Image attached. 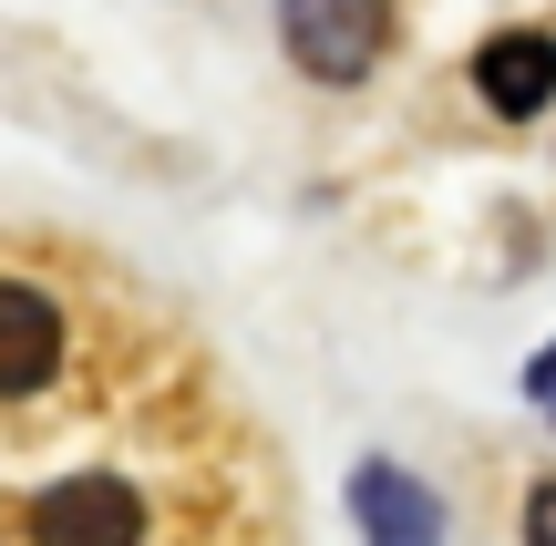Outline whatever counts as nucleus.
I'll return each instance as SVG.
<instances>
[{
  "instance_id": "1",
  "label": "nucleus",
  "mask_w": 556,
  "mask_h": 546,
  "mask_svg": "<svg viewBox=\"0 0 556 546\" xmlns=\"http://www.w3.org/2000/svg\"><path fill=\"white\" fill-rule=\"evenodd\" d=\"M0 546H289L248 382L83 227L0 217Z\"/></svg>"
},
{
  "instance_id": "5",
  "label": "nucleus",
  "mask_w": 556,
  "mask_h": 546,
  "mask_svg": "<svg viewBox=\"0 0 556 546\" xmlns=\"http://www.w3.org/2000/svg\"><path fill=\"white\" fill-rule=\"evenodd\" d=\"M526 403H536V412H546V423H556V341L536 351V361H526Z\"/></svg>"
},
{
  "instance_id": "6",
  "label": "nucleus",
  "mask_w": 556,
  "mask_h": 546,
  "mask_svg": "<svg viewBox=\"0 0 556 546\" xmlns=\"http://www.w3.org/2000/svg\"><path fill=\"white\" fill-rule=\"evenodd\" d=\"M526 546H556V474L526 495Z\"/></svg>"
},
{
  "instance_id": "3",
  "label": "nucleus",
  "mask_w": 556,
  "mask_h": 546,
  "mask_svg": "<svg viewBox=\"0 0 556 546\" xmlns=\"http://www.w3.org/2000/svg\"><path fill=\"white\" fill-rule=\"evenodd\" d=\"M475 93H484V114H505V124L546 114L556 103V31H495L475 52Z\"/></svg>"
},
{
  "instance_id": "2",
  "label": "nucleus",
  "mask_w": 556,
  "mask_h": 546,
  "mask_svg": "<svg viewBox=\"0 0 556 546\" xmlns=\"http://www.w3.org/2000/svg\"><path fill=\"white\" fill-rule=\"evenodd\" d=\"M402 31V0H278V41L309 82H361Z\"/></svg>"
},
{
  "instance_id": "4",
  "label": "nucleus",
  "mask_w": 556,
  "mask_h": 546,
  "mask_svg": "<svg viewBox=\"0 0 556 546\" xmlns=\"http://www.w3.org/2000/svg\"><path fill=\"white\" fill-rule=\"evenodd\" d=\"M351 516H361V536H371V546H443L433 485H413L402 465H361L351 474Z\"/></svg>"
}]
</instances>
